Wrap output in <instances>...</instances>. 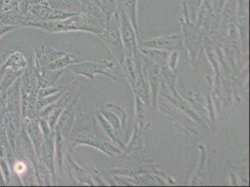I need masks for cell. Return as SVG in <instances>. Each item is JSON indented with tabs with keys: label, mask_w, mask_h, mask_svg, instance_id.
Returning <instances> with one entry per match:
<instances>
[{
	"label": "cell",
	"mask_w": 250,
	"mask_h": 187,
	"mask_svg": "<svg viewBox=\"0 0 250 187\" xmlns=\"http://www.w3.org/2000/svg\"><path fill=\"white\" fill-rule=\"evenodd\" d=\"M7 112L21 115V77L11 84L6 91Z\"/></svg>",
	"instance_id": "7c38bea8"
},
{
	"label": "cell",
	"mask_w": 250,
	"mask_h": 187,
	"mask_svg": "<svg viewBox=\"0 0 250 187\" xmlns=\"http://www.w3.org/2000/svg\"><path fill=\"white\" fill-rule=\"evenodd\" d=\"M22 73L23 71H14L11 70H6V72L0 85V92H6L11 84L21 77Z\"/></svg>",
	"instance_id": "e0dca14e"
},
{
	"label": "cell",
	"mask_w": 250,
	"mask_h": 187,
	"mask_svg": "<svg viewBox=\"0 0 250 187\" xmlns=\"http://www.w3.org/2000/svg\"><path fill=\"white\" fill-rule=\"evenodd\" d=\"M76 103H77V98L73 99L71 103L65 107V109L62 111V114L60 115L57 124L54 129H57L61 135L62 136L63 140H66L68 139L69 134L71 133V127L73 125L74 120H75V115H76Z\"/></svg>",
	"instance_id": "30bf717a"
},
{
	"label": "cell",
	"mask_w": 250,
	"mask_h": 187,
	"mask_svg": "<svg viewBox=\"0 0 250 187\" xmlns=\"http://www.w3.org/2000/svg\"><path fill=\"white\" fill-rule=\"evenodd\" d=\"M5 72H6V69H5V67L2 65V66L0 67V85H1V83H2V80H3V77H4V75H5Z\"/></svg>",
	"instance_id": "7402d4cb"
},
{
	"label": "cell",
	"mask_w": 250,
	"mask_h": 187,
	"mask_svg": "<svg viewBox=\"0 0 250 187\" xmlns=\"http://www.w3.org/2000/svg\"><path fill=\"white\" fill-rule=\"evenodd\" d=\"M34 62L37 69H42L48 66L50 63L58 59L65 52L54 49L49 43H44L33 47Z\"/></svg>",
	"instance_id": "52a82bcc"
},
{
	"label": "cell",
	"mask_w": 250,
	"mask_h": 187,
	"mask_svg": "<svg viewBox=\"0 0 250 187\" xmlns=\"http://www.w3.org/2000/svg\"><path fill=\"white\" fill-rule=\"evenodd\" d=\"M88 60H93V59H91L90 57H86V56L84 57V56L75 55L71 53H64L62 56L54 60L53 62L50 63L45 68L50 70H63L74 64H79V63L84 62V61H88Z\"/></svg>",
	"instance_id": "5bb4252c"
},
{
	"label": "cell",
	"mask_w": 250,
	"mask_h": 187,
	"mask_svg": "<svg viewBox=\"0 0 250 187\" xmlns=\"http://www.w3.org/2000/svg\"><path fill=\"white\" fill-rule=\"evenodd\" d=\"M2 186H6V182H5L3 173H2L1 168H0V187H2Z\"/></svg>",
	"instance_id": "603a6c76"
},
{
	"label": "cell",
	"mask_w": 250,
	"mask_h": 187,
	"mask_svg": "<svg viewBox=\"0 0 250 187\" xmlns=\"http://www.w3.org/2000/svg\"><path fill=\"white\" fill-rule=\"evenodd\" d=\"M3 2V11H14L18 10V5L20 0H2Z\"/></svg>",
	"instance_id": "d6986e66"
},
{
	"label": "cell",
	"mask_w": 250,
	"mask_h": 187,
	"mask_svg": "<svg viewBox=\"0 0 250 187\" xmlns=\"http://www.w3.org/2000/svg\"><path fill=\"white\" fill-rule=\"evenodd\" d=\"M30 21L27 14H22L18 10L3 11L0 14V22L6 25L14 26L17 29L26 27L27 23Z\"/></svg>",
	"instance_id": "4fadbf2b"
},
{
	"label": "cell",
	"mask_w": 250,
	"mask_h": 187,
	"mask_svg": "<svg viewBox=\"0 0 250 187\" xmlns=\"http://www.w3.org/2000/svg\"><path fill=\"white\" fill-rule=\"evenodd\" d=\"M37 21H58L78 14V12L65 11L52 5L48 1L33 4L29 11Z\"/></svg>",
	"instance_id": "3957f363"
},
{
	"label": "cell",
	"mask_w": 250,
	"mask_h": 187,
	"mask_svg": "<svg viewBox=\"0 0 250 187\" xmlns=\"http://www.w3.org/2000/svg\"><path fill=\"white\" fill-rule=\"evenodd\" d=\"M15 29H17V28L14 27V26L6 25V24H4V23H2L0 22V39H1L3 36H5L6 34L13 31V30H15Z\"/></svg>",
	"instance_id": "44dd1931"
},
{
	"label": "cell",
	"mask_w": 250,
	"mask_h": 187,
	"mask_svg": "<svg viewBox=\"0 0 250 187\" xmlns=\"http://www.w3.org/2000/svg\"><path fill=\"white\" fill-rule=\"evenodd\" d=\"M26 27L38 28L48 33L71 31L92 32L99 36L104 29L102 23L89 12H81L71 17L58 21H29Z\"/></svg>",
	"instance_id": "6da1fadb"
},
{
	"label": "cell",
	"mask_w": 250,
	"mask_h": 187,
	"mask_svg": "<svg viewBox=\"0 0 250 187\" xmlns=\"http://www.w3.org/2000/svg\"><path fill=\"white\" fill-rule=\"evenodd\" d=\"M6 70H11L14 71H24L27 65V60L23 54L19 51H11L9 52L2 64Z\"/></svg>",
	"instance_id": "9a60e30c"
},
{
	"label": "cell",
	"mask_w": 250,
	"mask_h": 187,
	"mask_svg": "<svg viewBox=\"0 0 250 187\" xmlns=\"http://www.w3.org/2000/svg\"><path fill=\"white\" fill-rule=\"evenodd\" d=\"M120 25V16L118 10L115 11L114 14L107 23L103 32L99 35V37L104 41L106 45L109 47L111 52L116 57V59L121 63L125 64V50L124 48V43L122 40L121 30L119 29Z\"/></svg>",
	"instance_id": "7a4b0ae2"
},
{
	"label": "cell",
	"mask_w": 250,
	"mask_h": 187,
	"mask_svg": "<svg viewBox=\"0 0 250 187\" xmlns=\"http://www.w3.org/2000/svg\"><path fill=\"white\" fill-rule=\"evenodd\" d=\"M115 67L114 61H97L96 59L88 60V61H84V62L79 63V64H74L67 68H65L66 71L70 70L72 72L79 74V75H83L87 77L89 80H94V75L95 74H103L105 75L111 79L117 80V78L111 75L110 73L104 71L105 70H109Z\"/></svg>",
	"instance_id": "277c9868"
},
{
	"label": "cell",
	"mask_w": 250,
	"mask_h": 187,
	"mask_svg": "<svg viewBox=\"0 0 250 187\" xmlns=\"http://www.w3.org/2000/svg\"><path fill=\"white\" fill-rule=\"evenodd\" d=\"M94 5L102 11L107 23L118 10V0H91Z\"/></svg>",
	"instance_id": "2e32d148"
},
{
	"label": "cell",
	"mask_w": 250,
	"mask_h": 187,
	"mask_svg": "<svg viewBox=\"0 0 250 187\" xmlns=\"http://www.w3.org/2000/svg\"><path fill=\"white\" fill-rule=\"evenodd\" d=\"M3 12V2L2 0H0V14Z\"/></svg>",
	"instance_id": "cb8c5ba5"
},
{
	"label": "cell",
	"mask_w": 250,
	"mask_h": 187,
	"mask_svg": "<svg viewBox=\"0 0 250 187\" xmlns=\"http://www.w3.org/2000/svg\"><path fill=\"white\" fill-rule=\"evenodd\" d=\"M138 42L140 46L148 49H156L161 51H176L181 49V37L177 34Z\"/></svg>",
	"instance_id": "ba28073f"
},
{
	"label": "cell",
	"mask_w": 250,
	"mask_h": 187,
	"mask_svg": "<svg viewBox=\"0 0 250 187\" xmlns=\"http://www.w3.org/2000/svg\"><path fill=\"white\" fill-rule=\"evenodd\" d=\"M0 168L6 182V186L11 185V166L6 158H0Z\"/></svg>",
	"instance_id": "ac0fdd59"
},
{
	"label": "cell",
	"mask_w": 250,
	"mask_h": 187,
	"mask_svg": "<svg viewBox=\"0 0 250 187\" xmlns=\"http://www.w3.org/2000/svg\"><path fill=\"white\" fill-rule=\"evenodd\" d=\"M18 150L21 152V156L31 162L34 168L39 165L41 160L36 155L34 146L32 144V141L27 135V133L25 132L24 128L22 127V125H21L20 135L18 137V140H17V152H18Z\"/></svg>",
	"instance_id": "8fae6325"
},
{
	"label": "cell",
	"mask_w": 250,
	"mask_h": 187,
	"mask_svg": "<svg viewBox=\"0 0 250 187\" xmlns=\"http://www.w3.org/2000/svg\"><path fill=\"white\" fill-rule=\"evenodd\" d=\"M21 116L20 114L7 112L3 118V125L8 137L11 151L16 156L17 152V140L21 129Z\"/></svg>",
	"instance_id": "5b68a950"
},
{
	"label": "cell",
	"mask_w": 250,
	"mask_h": 187,
	"mask_svg": "<svg viewBox=\"0 0 250 187\" xmlns=\"http://www.w3.org/2000/svg\"><path fill=\"white\" fill-rule=\"evenodd\" d=\"M119 16H120V25H121V35L123 43L125 44L127 52V56L132 57L134 52L136 50V34L131 22L127 18L125 11L118 7Z\"/></svg>",
	"instance_id": "8992f818"
},
{
	"label": "cell",
	"mask_w": 250,
	"mask_h": 187,
	"mask_svg": "<svg viewBox=\"0 0 250 187\" xmlns=\"http://www.w3.org/2000/svg\"><path fill=\"white\" fill-rule=\"evenodd\" d=\"M22 127L29 137L32 144L34 146L36 155L38 158L42 161V147L43 140V133L42 127L40 125L38 117L32 119H24L22 120Z\"/></svg>",
	"instance_id": "9c48e42d"
},
{
	"label": "cell",
	"mask_w": 250,
	"mask_h": 187,
	"mask_svg": "<svg viewBox=\"0 0 250 187\" xmlns=\"http://www.w3.org/2000/svg\"><path fill=\"white\" fill-rule=\"evenodd\" d=\"M33 4V0H20L18 5V11L22 14H26Z\"/></svg>",
	"instance_id": "ffe728a7"
}]
</instances>
